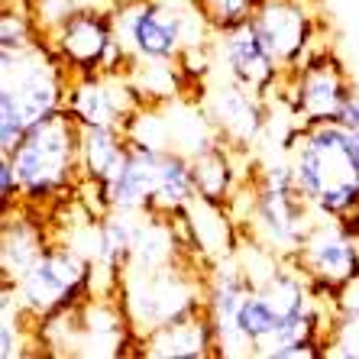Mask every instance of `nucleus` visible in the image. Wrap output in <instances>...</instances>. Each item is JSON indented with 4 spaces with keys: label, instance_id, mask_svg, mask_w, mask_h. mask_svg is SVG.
Wrapping results in <instances>:
<instances>
[{
    "label": "nucleus",
    "instance_id": "nucleus-1",
    "mask_svg": "<svg viewBox=\"0 0 359 359\" xmlns=\"http://www.w3.org/2000/svg\"><path fill=\"white\" fill-rule=\"evenodd\" d=\"M294 182L320 217L346 220L359 204V152L340 123L294 126L285 146Z\"/></svg>",
    "mask_w": 359,
    "mask_h": 359
},
{
    "label": "nucleus",
    "instance_id": "nucleus-2",
    "mask_svg": "<svg viewBox=\"0 0 359 359\" xmlns=\"http://www.w3.org/2000/svg\"><path fill=\"white\" fill-rule=\"evenodd\" d=\"M10 156L23 184V204L49 214L62 201L75 198L81 182V123L68 107L36 120Z\"/></svg>",
    "mask_w": 359,
    "mask_h": 359
},
{
    "label": "nucleus",
    "instance_id": "nucleus-3",
    "mask_svg": "<svg viewBox=\"0 0 359 359\" xmlns=\"http://www.w3.org/2000/svg\"><path fill=\"white\" fill-rule=\"evenodd\" d=\"M208 269L204 262H175L165 269H123L117 298L136 337L182 320L208 308Z\"/></svg>",
    "mask_w": 359,
    "mask_h": 359
},
{
    "label": "nucleus",
    "instance_id": "nucleus-4",
    "mask_svg": "<svg viewBox=\"0 0 359 359\" xmlns=\"http://www.w3.org/2000/svg\"><path fill=\"white\" fill-rule=\"evenodd\" d=\"M94 262L84 259L75 246L52 236L42 252L33 259L20 278H13L23 308L36 320L55 318L62 311L81 304L88 294H94Z\"/></svg>",
    "mask_w": 359,
    "mask_h": 359
},
{
    "label": "nucleus",
    "instance_id": "nucleus-5",
    "mask_svg": "<svg viewBox=\"0 0 359 359\" xmlns=\"http://www.w3.org/2000/svg\"><path fill=\"white\" fill-rule=\"evenodd\" d=\"M72 72L59 59L49 36H39L20 52H0V97L17 104L29 126L65 107Z\"/></svg>",
    "mask_w": 359,
    "mask_h": 359
},
{
    "label": "nucleus",
    "instance_id": "nucleus-6",
    "mask_svg": "<svg viewBox=\"0 0 359 359\" xmlns=\"http://www.w3.org/2000/svg\"><path fill=\"white\" fill-rule=\"evenodd\" d=\"M356 97L353 78L330 46L320 42L298 68L285 72L278 94L272 100L292 114L294 126L337 123L343 104Z\"/></svg>",
    "mask_w": 359,
    "mask_h": 359
},
{
    "label": "nucleus",
    "instance_id": "nucleus-7",
    "mask_svg": "<svg viewBox=\"0 0 359 359\" xmlns=\"http://www.w3.org/2000/svg\"><path fill=\"white\" fill-rule=\"evenodd\" d=\"M49 42L55 46L72 78L100 75V72L130 75L136 65V59L117 39L114 7H104V4H78L75 13L55 33H49Z\"/></svg>",
    "mask_w": 359,
    "mask_h": 359
},
{
    "label": "nucleus",
    "instance_id": "nucleus-8",
    "mask_svg": "<svg viewBox=\"0 0 359 359\" xmlns=\"http://www.w3.org/2000/svg\"><path fill=\"white\" fill-rule=\"evenodd\" d=\"M292 259L308 276L314 298L340 304L343 294L359 282V236L346 220L318 217Z\"/></svg>",
    "mask_w": 359,
    "mask_h": 359
},
{
    "label": "nucleus",
    "instance_id": "nucleus-9",
    "mask_svg": "<svg viewBox=\"0 0 359 359\" xmlns=\"http://www.w3.org/2000/svg\"><path fill=\"white\" fill-rule=\"evenodd\" d=\"M194 0H117V39L136 62H178L184 55V10Z\"/></svg>",
    "mask_w": 359,
    "mask_h": 359
},
{
    "label": "nucleus",
    "instance_id": "nucleus-10",
    "mask_svg": "<svg viewBox=\"0 0 359 359\" xmlns=\"http://www.w3.org/2000/svg\"><path fill=\"white\" fill-rule=\"evenodd\" d=\"M250 26L269 49V55L278 62L282 72H292L311 52L320 46L324 20L318 4H301V0H262Z\"/></svg>",
    "mask_w": 359,
    "mask_h": 359
},
{
    "label": "nucleus",
    "instance_id": "nucleus-11",
    "mask_svg": "<svg viewBox=\"0 0 359 359\" xmlns=\"http://www.w3.org/2000/svg\"><path fill=\"white\" fill-rule=\"evenodd\" d=\"M217 136L236 152H250L266 136L272 123V100L259 97L256 91L230 81H208L198 100Z\"/></svg>",
    "mask_w": 359,
    "mask_h": 359
},
{
    "label": "nucleus",
    "instance_id": "nucleus-12",
    "mask_svg": "<svg viewBox=\"0 0 359 359\" xmlns=\"http://www.w3.org/2000/svg\"><path fill=\"white\" fill-rule=\"evenodd\" d=\"M146 104L130 75H78L72 78L65 94V107L78 117L81 126H120Z\"/></svg>",
    "mask_w": 359,
    "mask_h": 359
},
{
    "label": "nucleus",
    "instance_id": "nucleus-13",
    "mask_svg": "<svg viewBox=\"0 0 359 359\" xmlns=\"http://www.w3.org/2000/svg\"><path fill=\"white\" fill-rule=\"evenodd\" d=\"M217 62L224 65L226 78L243 88L256 91L259 97L272 100L278 94V84H282V68L278 62L269 55V49L262 46V39L256 36L250 23L233 29V33L217 36V49H214Z\"/></svg>",
    "mask_w": 359,
    "mask_h": 359
},
{
    "label": "nucleus",
    "instance_id": "nucleus-14",
    "mask_svg": "<svg viewBox=\"0 0 359 359\" xmlns=\"http://www.w3.org/2000/svg\"><path fill=\"white\" fill-rule=\"evenodd\" d=\"M140 356H146V359H214V356H220L217 327L210 320L208 308L140 337Z\"/></svg>",
    "mask_w": 359,
    "mask_h": 359
},
{
    "label": "nucleus",
    "instance_id": "nucleus-15",
    "mask_svg": "<svg viewBox=\"0 0 359 359\" xmlns=\"http://www.w3.org/2000/svg\"><path fill=\"white\" fill-rule=\"evenodd\" d=\"M130 156V140L120 126H81V178L114 184Z\"/></svg>",
    "mask_w": 359,
    "mask_h": 359
},
{
    "label": "nucleus",
    "instance_id": "nucleus-16",
    "mask_svg": "<svg viewBox=\"0 0 359 359\" xmlns=\"http://www.w3.org/2000/svg\"><path fill=\"white\" fill-rule=\"evenodd\" d=\"M250 152H236L230 149L224 140H217L210 149L198 152L191 159V172H194V184H198V194L201 198H210V201H226L233 198L236 184L243 178V165L240 162L246 159Z\"/></svg>",
    "mask_w": 359,
    "mask_h": 359
},
{
    "label": "nucleus",
    "instance_id": "nucleus-17",
    "mask_svg": "<svg viewBox=\"0 0 359 359\" xmlns=\"http://www.w3.org/2000/svg\"><path fill=\"white\" fill-rule=\"evenodd\" d=\"M324 359H359V282L340 298L327 324Z\"/></svg>",
    "mask_w": 359,
    "mask_h": 359
},
{
    "label": "nucleus",
    "instance_id": "nucleus-18",
    "mask_svg": "<svg viewBox=\"0 0 359 359\" xmlns=\"http://www.w3.org/2000/svg\"><path fill=\"white\" fill-rule=\"evenodd\" d=\"M259 4L262 0H198V7L204 10V17L210 20L217 36L233 33V29L246 26Z\"/></svg>",
    "mask_w": 359,
    "mask_h": 359
},
{
    "label": "nucleus",
    "instance_id": "nucleus-19",
    "mask_svg": "<svg viewBox=\"0 0 359 359\" xmlns=\"http://www.w3.org/2000/svg\"><path fill=\"white\" fill-rule=\"evenodd\" d=\"M78 4H81V0H26V10H29V17L36 20V26L49 36L75 13Z\"/></svg>",
    "mask_w": 359,
    "mask_h": 359
},
{
    "label": "nucleus",
    "instance_id": "nucleus-20",
    "mask_svg": "<svg viewBox=\"0 0 359 359\" xmlns=\"http://www.w3.org/2000/svg\"><path fill=\"white\" fill-rule=\"evenodd\" d=\"M20 204H23V184H20L17 165L10 156H0V208H4V214H10Z\"/></svg>",
    "mask_w": 359,
    "mask_h": 359
},
{
    "label": "nucleus",
    "instance_id": "nucleus-21",
    "mask_svg": "<svg viewBox=\"0 0 359 359\" xmlns=\"http://www.w3.org/2000/svg\"><path fill=\"white\" fill-rule=\"evenodd\" d=\"M337 123L346 126V130H356L359 126V97H350L346 104H343L340 117H337Z\"/></svg>",
    "mask_w": 359,
    "mask_h": 359
},
{
    "label": "nucleus",
    "instance_id": "nucleus-22",
    "mask_svg": "<svg viewBox=\"0 0 359 359\" xmlns=\"http://www.w3.org/2000/svg\"><path fill=\"white\" fill-rule=\"evenodd\" d=\"M350 136H353V146H356V152H359V126L356 130H350Z\"/></svg>",
    "mask_w": 359,
    "mask_h": 359
},
{
    "label": "nucleus",
    "instance_id": "nucleus-23",
    "mask_svg": "<svg viewBox=\"0 0 359 359\" xmlns=\"http://www.w3.org/2000/svg\"><path fill=\"white\" fill-rule=\"evenodd\" d=\"M4 4H10V7H26V0H4Z\"/></svg>",
    "mask_w": 359,
    "mask_h": 359
},
{
    "label": "nucleus",
    "instance_id": "nucleus-24",
    "mask_svg": "<svg viewBox=\"0 0 359 359\" xmlns=\"http://www.w3.org/2000/svg\"><path fill=\"white\" fill-rule=\"evenodd\" d=\"M301 4H318V7H320V4H324V0H301Z\"/></svg>",
    "mask_w": 359,
    "mask_h": 359
},
{
    "label": "nucleus",
    "instance_id": "nucleus-25",
    "mask_svg": "<svg viewBox=\"0 0 359 359\" xmlns=\"http://www.w3.org/2000/svg\"><path fill=\"white\" fill-rule=\"evenodd\" d=\"M114 4H117V0H114Z\"/></svg>",
    "mask_w": 359,
    "mask_h": 359
}]
</instances>
